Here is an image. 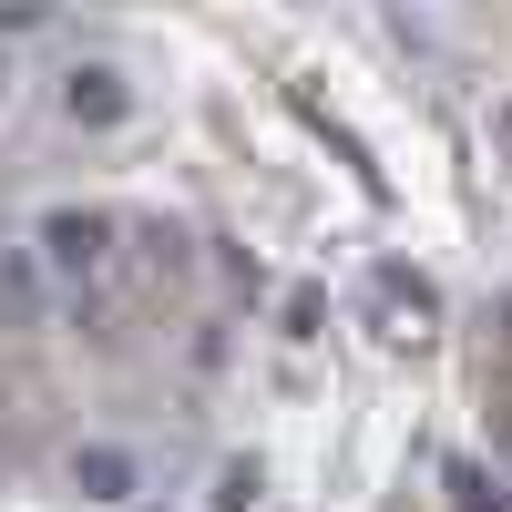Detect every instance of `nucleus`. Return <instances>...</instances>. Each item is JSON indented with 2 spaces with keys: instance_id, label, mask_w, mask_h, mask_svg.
Wrapping results in <instances>:
<instances>
[{
  "instance_id": "f257e3e1",
  "label": "nucleus",
  "mask_w": 512,
  "mask_h": 512,
  "mask_svg": "<svg viewBox=\"0 0 512 512\" xmlns=\"http://www.w3.org/2000/svg\"><path fill=\"white\" fill-rule=\"evenodd\" d=\"M72 492H82V502H134V492H144V461L113 451V441H82V451H72Z\"/></svg>"
},
{
  "instance_id": "f03ea898",
  "label": "nucleus",
  "mask_w": 512,
  "mask_h": 512,
  "mask_svg": "<svg viewBox=\"0 0 512 512\" xmlns=\"http://www.w3.org/2000/svg\"><path fill=\"white\" fill-rule=\"evenodd\" d=\"M103 216H93V205H62V216H41V256H52V267L62 277H82V267H93V256H103Z\"/></svg>"
},
{
  "instance_id": "7ed1b4c3",
  "label": "nucleus",
  "mask_w": 512,
  "mask_h": 512,
  "mask_svg": "<svg viewBox=\"0 0 512 512\" xmlns=\"http://www.w3.org/2000/svg\"><path fill=\"white\" fill-rule=\"evenodd\" d=\"M62 113H72V123H93V134H103V123H123V113H134V93H123V72L82 62V72L62 82Z\"/></svg>"
},
{
  "instance_id": "20e7f679",
  "label": "nucleus",
  "mask_w": 512,
  "mask_h": 512,
  "mask_svg": "<svg viewBox=\"0 0 512 512\" xmlns=\"http://www.w3.org/2000/svg\"><path fill=\"white\" fill-rule=\"evenodd\" d=\"M0 318H11V328L41 318V256L31 246H0Z\"/></svg>"
},
{
  "instance_id": "39448f33",
  "label": "nucleus",
  "mask_w": 512,
  "mask_h": 512,
  "mask_svg": "<svg viewBox=\"0 0 512 512\" xmlns=\"http://www.w3.org/2000/svg\"><path fill=\"white\" fill-rule=\"evenodd\" d=\"M441 482H451V512H502V502H512V492H502V472H482V461H451Z\"/></svg>"
},
{
  "instance_id": "423d86ee",
  "label": "nucleus",
  "mask_w": 512,
  "mask_h": 512,
  "mask_svg": "<svg viewBox=\"0 0 512 512\" xmlns=\"http://www.w3.org/2000/svg\"><path fill=\"white\" fill-rule=\"evenodd\" d=\"M256 482H267L256 461H226V472H216V512H246V502H256Z\"/></svg>"
},
{
  "instance_id": "0eeeda50",
  "label": "nucleus",
  "mask_w": 512,
  "mask_h": 512,
  "mask_svg": "<svg viewBox=\"0 0 512 512\" xmlns=\"http://www.w3.org/2000/svg\"><path fill=\"white\" fill-rule=\"evenodd\" d=\"M379 297H400V308L431 318V277H420V267H379Z\"/></svg>"
}]
</instances>
